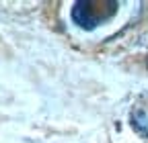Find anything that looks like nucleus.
Returning <instances> with one entry per match:
<instances>
[{
  "mask_svg": "<svg viewBox=\"0 0 148 143\" xmlns=\"http://www.w3.org/2000/svg\"><path fill=\"white\" fill-rule=\"evenodd\" d=\"M117 8L115 0H78L72 6V21L84 31H92L113 19Z\"/></svg>",
  "mask_w": 148,
  "mask_h": 143,
  "instance_id": "obj_1",
  "label": "nucleus"
},
{
  "mask_svg": "<svg viewBox=\"0 0 148 143\" xmlns=\"http://www.w3.org/2000/svg\"><path fill=\"white\" fill-rule=\"evenodd\" d=\"M132 127L138 135H142L144 139H148V117L144 111H134L132 113Z\"/></svg>",
  "mask_w": 148,
  "mask_h": 143,
  "instance_id": "obj_2",
  "label": "nucleus"
}]
</instances>
